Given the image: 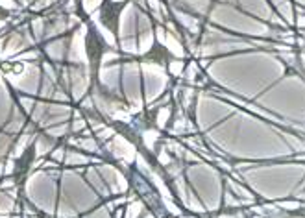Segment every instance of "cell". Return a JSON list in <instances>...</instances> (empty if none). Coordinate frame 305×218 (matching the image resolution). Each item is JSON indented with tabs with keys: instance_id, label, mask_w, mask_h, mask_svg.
<instances>
[{
	"instance_id": "cell-1",
	"label": "cell",
	"mask_w": 305,
	"mask_h": 218,
	"mask_svg": "<svg viewBox=\"0 0 305 218\" xmlns=\"http://www.w3.org/2000/svg\"><path fill=\"white\" fill-rule=\"evenodd\" d=\"M87 36H85V54L89 59V67H91V85L93 89L98 85V69H100V61L104 52L107 50L106 41L102 39L98 30L95 28L91 20H87Z\"/></svg>"
},
{
	"instance_id": "cell-2",
	"label": "cell",
	"mask_w": 305,
	"mask_h": 218,
	"mask_svg": "<svg viewBox=\"0 0 305 218\" xmlns=\"http://www.w3.org/2000/svg\"><path fill=\"white\" fill-rule=\"evenodd\" d=\"M34 161H36V141H32L24 148V152L20 153L19 158L15 159V163H13V181H15V185H19V187L22 185Z\"/></svg>"
},
{
	"instance_id": "cell-3",
	"label": "cell",
	"mask_w": 305,
	"mask_h": 218,
	"mask_svg": "<svg viewBox=\"0 0 305 218\" xmlns=\"http://www.w3.org/2000/svg\"><path fill=\"white\" fill-rule=\"evenodd\" d=\"M10 15H11V11L6 10V8H2V6H0V20H6Z\"/></svg>"
}]
</instances>
